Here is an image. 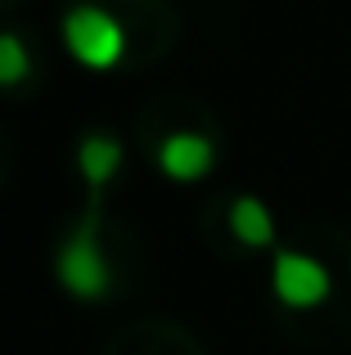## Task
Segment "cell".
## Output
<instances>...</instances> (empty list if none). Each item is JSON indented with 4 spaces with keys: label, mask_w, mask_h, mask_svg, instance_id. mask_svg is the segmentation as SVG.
I'll list each match as a JSON object with an SVG mask.
<instances>
[{
    "label": "cell",
    "mask_w": 351,
    "mask_h": 355,
    "mask_svg": "<svg viewBox=\"0 0 351 355\" xmlns=\"http://www.w3.org/2000/svg\"><path fill=\"white\" fill-rule=\"evenodd\" d=\"M230 230H234V239L243 243V248H271L275 243V216L271 207H266L262 198H252V193H243V198L230 202Z\"/></svg>",
    "instance_id": "6"
},
{
    "label": "cell",
    "mask_w": 351,
    "mask_h": 355,
    "mask_svg": "<svg viewBox=\"0 0 351 355\" xmlns=\"http://www.w3.org/2000/svg\"><path fill=\"white\" fill-rule=\"evenodd\" d=\"M77 166H81V180L90 184V189H104L108 180H113L117 171H122V144H117L113 135H86L77 144Z\"/></svg>",
    "instance_id": "5"
},
{
    "label": "cell",
    "mask_w": 351,
    "mask_h": 355,
    "mask_svg": "<svg viewBox=\"0 0 351 355\" xmlns=\"http://www.w3.org/2000/svg\"><path fill=\"white\" fill-rule=\"evenodd\" d=\"M63 45L68 54L90 72H108L126 54V32L108 9L99 5H77L63 14Z\"/></svg>",
    "instance_id": "1"
},
{
    "label": "cell",
    "mask_w": 351,
    "mask_h": 355,
    "mask_svg": "<svg viewBox=\"0 0 351 355\" xmlns=\"http://www.w3.org/2000/svg\"><path fill=\"white\" fill-rule=\"evenodd\" d=\"M271 293L280 297L289 311H316L329 302L334 293V275H329L325 261L307 257V252H289L280 248L271 261Z\"/></svg>",
    "instance_id": "3"
},
{
    "label": "cell",
    "mask_w": 351,
    "mask_h": 355,
    "mask_svg": "<svg viewBox=\"0 0 351 355\" xmlns=\"http://www.w3.org/2000/svg\"><path fill=\"white\" fill-rule=\"evenodd\" d=\"M212 162H216V144H212L207 135H198V130H171L158 144V166L176 184L203 180V175L212 171Z\"/></svg>",
    "instance_id": "4"
},
{
    "label": "cell",
    "mask_w": 351,
    "mask_h": 355,
    "mask_svg": "<svg viewBox=\"0 0 351 355\" xmlns=\"http://www.w3.org/2000/svg\"><path fill=\"white\" fill-rule=\"evenodd\" d=\"M27 72H32V54H27L23 36L0 32V86H18L27 81Z\"/></svg>",
    "instance_id": "7"
},
{
    "label": "cell",
    "mask_w": 351,
    "mask_h": 355,
    "mask_svg": "<svg viewBox=\"0 0 351 355\" xmlns=\"http://www.w3.org/2000/svg\"><path fill=\"white\" fill-rule=\"evenodd\" d=\"M59 284L68 288L77 302H99V297L113 288L104 248H99V239H95V211H90V216L72 230V239L59 248Z\"/></svg>",
    "instance_id": "2"
}]
</instances>
